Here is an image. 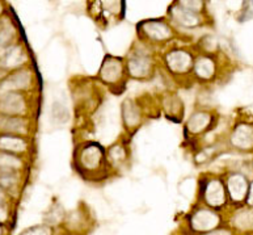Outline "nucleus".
<instances>
[{"mask_svg":"<svg viewBox=\"0 0 253 235\" xmlns=\"http://www.w3.org/2000/svg\"><path fill=\"white\" fill-rule=\"evenodd\" d=\"M126 75L135 80H148L155 75L156 62L150 46H135L125 59Z\"/></svg>","mask_w":253,"mask_h":235,"instance_id":"nucleus-1","label":"nucleus"},{"mask_svg":"<svg viewBox=\"0 0 253 235\" xmlns=\"http://www.w3.org/2000/svg\"><path fill=\"white\" fill-rule=\"evenodd\" d=\"M138 37L142 44L147 46L168 44L174 38L173 27L163 19H150L138 24Z\"/></svg>","mask_w":253,"mask_h":235,"instance_id":"nucleus-2","label":"nucleus"},{"mask_svg":"<svg viewBox=\"0 0 253 235\" xmlns=\"http://www.w3.org/2000/svg\"><path fill=\"white\" fill-rule=\"evenodd\" d=\"M75 164L83 174H98L106 167L105 148L97 142H87L75 152Z\"/></svg>","mask_w":253,"mask_h":235,"instance_id":"nucleus-3","label":"nucleus"},{"mask_svg":"<svg viewBox=\"0 0 253 235\" xmlns=\"http://www.w3.org/2000/svg\"><path fill=\"white\" fill-rule=\"evenodd\" d=\"M125 59L114 55H106L98 70L97 78L104 86L112 90L124 88L126 83Z\"/></svg>","mask_w":253,"mask_h":235,"instance_id":"nucleus-4","label":"nucleus"},{"mask_svg":"<svg viewBox=\"0 0 253 235\" xmlns=\"http://www.w3.org/2000/svg\"><path fill=\"white\" fill-rule=\"evenodd\" d=\"M36 74L31 66L7 72L0 82V94L3 92H24L32 94L36 87Z\"/></svg>","mask_w":253,"mask_h":235,"instance_id":"nucleus-5","label":"nucleus"},{"mask_svg":"<svg viewBox=\"0 0 253 235\" xmlns=\"http://www.w3.org/2000/svg\"><path fill=\"white\" fill-rule=\"evenodd\" d=\"M32 94L3 92L0 94V114L32 117Z\"/></svg>","mask_w":253,"mask_h":235,"instance_id":"nucleus-6","label":"nucleus"},{"mask_svg":"<svg viewBox=\"0 0 253 235\" xmlns=\"http://www.w3.org/2000/svg\"><path fill=\"white\" fill-rule=\"evenodd\" d=\"M193 62H194V55L190 50L185 47H173L168 50L163 57V63L167 71L177 78L189 75L192 72Z\"/></svg>","mask_w":253,"mask_h":235,"instance_id":"nucleus-7","label":"nucleus"},{"mask_svg":"<svg viewBox=\"0 0 253 235\" xmlns=\"http://www.w3.org/2000/svg\"><path fill=\"white\" fill-rule=\"evenodd\" d=\"M27 66H29V54L20 42L0 50V70L5 74Z\"/></svg>","mask_w":253,"mask_h":235,"instance_id":"nucleus-8","label":"nucleus"},{"mask_svg":"<svg viewBox=\"0 0 253 235\" xmlns=\"http://www.w3.org/2000/svg\"><path fill=\"white\" fill-rule=\"evenodd\" d=\"M216 116L209 109H196L185 122V133L192 138L201 137L215 126Z\"/></svg>","mask_w":253,"mask_h":235,"instance_id":"nucleus-9","label":"nucleus"},{"mask_svg":"<svg viewBox=\"0 0 253 235\" xmlns=\"http://www.w3.org/2000/svg\"><path fill=\"white\" fill-rule=\"evenodd\" d=\"M201 194L205 204L211 209H220L227 204V192L224 183L218 178L205 180L201 187Z\"/></svg>","mask_w":253,"mask_h":235,"instance_id":"nucleus-10","label":"nucleus"},{"mask_svg":"<svg viewBox=\"0 0 253 235\" xmlns=\"http://www.w3.org/2000/svg\"><path fill=\"white\" fill-rule=\"evenodd\" d=\"M228 143L234 150L250 152L253 150V125L250 121H238L231 130Z\"/></svg>","mask_w":253,"mask_h":235,"instance_id":"nucleus-11","label":"nucleus"},{"mask_svg":"<svg viewBox=\"0 0 253 235\" xmlns=\"http://www.w3.org/2000/svg\"><path fill=\"white\" fill-rule=\"evenodd\" d=\"M218 62L214 55L201 54L194 57L192 72L200 83H211L218 78Z\"/></svg>","mask_w":253,"mask_h":235,"instance_id":"nucleus-12","label":"nucleus"},{"mask_svg":"<svg viewBox=\"0 0 253 235\" xmlns=\"http://www.w3.org/2000/svg\"><path fill=\"white\" fill-rule=\"evenodd\" d=\"M33 132L32 117L0 114V134L31 137Z\"/></svg>","mask_w":253,"mask_h":235,"instance_id":"nucleus-13","label":"nucleus"},{"mask_svg":"<svg viewBox=\"0 0 253 235\" xmlns=\"http://www.w3.org/2000/svg\"><path fill=\"white\" fill-rule=\"evenodd\" d=\"M220 216L210 208H200L190 216V226L197 233H208L219 228Z\"/></svg>","mask_w":253,"mask_h":235,"instance_id":"nucleus-14","label":"nucleus"},{"mask_svg":"<svg viewBox=\"0 0 253 235\" xmlns=\"http://www.w3.org/2000/svg\"><path fill=\"white\" fill-rule=\"evenodd\" d=\"M250 184L251 183L248 182L247 176L242 172H232L228 175L224 183L228 200H231L234 204H242L243 201H246Z\"/></svg>","mask_w":253,"mask_h":235,"instance_id":"nucleus-15","label":"nucleus"},{"mask_svg":"<svg viewBox=\"0 0 253 235\" xmlns=\"http://www.w3.org/2000/svg\"><path fill=\"white\" fill-rule=\"evenodd\" d=\"M0 151L27 158L32 151L31 137L0 134Z\"/></svg>","mask_w":253,"mask_h":235,"instance_id":"nucleus-16","label":"nucleus"},{"mask_svg":"<svg viewBox=\"0 0 253 235\" xmlns=\"http://www.w3.org/2000/svg\"><path fill=\"white\" fill-rule=\"evenodd\" d=\"M121 116L126 132L131 134L136 132L138 128L142 125V122H143L142 106L139 105V102L134 99H126L125 101L122 102Z\"/></svg>","mask_w":253,"mask_h":235,"instance_id":"nucleus-17","label":"nucleus"},{"mask_svg":"<svg viewBox=\"0 0 253 235\" xmlns=\"http://www.w3.org/2000/svg\"><path fill=\"white\" fill-rule=\"evenodd\" d=\"M168 13H169L170 21L178 28H184V29H196L204 21L201 13H194L188 9H184L176 3L170 5Z\"/></svg>","mask_w":253,"mask_h":235,"instance_id":"nucleus-18","label":"nucleus"},{"mask_svg":"<svg viewBox=\"0 0 253 235\" xmlns=\"http://www.w3.org/2000/svg\"><path fill=\"white\" fill-rule=\"evenodd\" d=\"M21 171L0 170V188L8 194L11 200H15L20 196L23 176Z\"/></svg>","mask_w":253,"mask_h":235,"instance_id":"nucleus-19","label":"nucleus"},{"mask_svg":"<svg viewBox=\"0 0 253 235\" xmlns=\"http://www.w3.org/2000/svg\"><path fill=\"white\" fill-rule=\"evenodd\" d=\"M162 109L168 120L181 122L184 118V102H182L181 97L173 92H169L163 96Z\"/></svg>","mask_w":253,"mask_h":235,"instance_id":"nucleus-20","label":"nucleus"},{"mask_svg":"<svg viewBox=\"0 0 253 235\" xmlns=\"http://www.w3.org/2000/svg\"><path fill=\"white\" fill-rule=\"evenodd\" d=\"M17 40V27L7 15L0 19V50L15 44Z\"/></svg>","mask_w":253,"mask_h":235,"instance_id":"nucleus-21","label":"nucleus"},{"mask_svg":"<svg viewBox=\"0 0 253 235\" xmlns=\"http://www.w3.org/2000/svg\"><path fill=\"white\" fill-rule=\"evenodd\" d=\"M27 158L25 156H19L9 152L0 151V170H12L21 171L23 172L25 166H27Z\"/></svg>","mask_w":253,"mask_h":235,"instance_id":"nucleus-22","label":"nucleus"},{"mask_svg":"<svg viewBox=\"0 0 253 235\" xmlns=\"http://www.w3.org/2000/svg\"><path fill=\"white\" fill-rule=\"evenodd\" d=\"M105 155L108 164H113V166L118 167V166L125 163L126 159H127V147L125 146V143L118 142L106 150Z\"/></svg>","mask_w":253,"mask_h":235,"instance_id":"nucleus-23","label":"nucleus"},{"mask_svg":"<svg viewBox=\"0 0 253 235\" xmlns=\"http://www.w3.org/2000/svg\"><path fill=\"white\" fill-rule=\"evenodd\" d=\"M232 226L238 230H252V209H240L232 217Z\"/></svg>","mask_w":253,"mask_h":235,"instance_id":"nucleus-24","label":"nucleus"},{"mask_svg":"<svg viewBox=\"0 0 253 235\" xmlns=\"http://www.w3.org/2000/svg\"><path fill=\"white\" fill-rule=\"evenodd\" d=\"M200 47L204 50V54L214 55L219 50V44H218L215 37H212V36H205L200 41Z\"/></svg>","mask_w":253,"mask_h":235,"instance_id":"nucleus-25","label":"nucleus"},{"mask_svg":"<svg viewBox=\"0 0 253 235\" xmlns=\"http://www.w3.org/2000/svg\"><path fill=\"white\" fill-rule=\"evenodd\" d=\"M177 5H180L184 9H188L194 13H201L205 11V1L204 0H177Z\"/></svg>","mask_w":253,"mask_h":235,"instance_id":"nucleus-26","label":"nucleus"},{"mask_svg":"<svg viewBox=\"0 0 253 235\" xmlns=\"http://www.w3.org/2000/svg\"><path fill=\"white\" fill-rule=\"evenodd\" d=\"M20 235H51V230L46 226H34V228L27 229Z\"/></svg>","mask_w":253,"mask_h":235,"instance_id":"nucleus-27","label":"nucleus"},{"mask_svg":"<svg viewBox=\"0 0 253 235\" xmlns=\"http://www.w3.org/2000/svg\"><path fill=\"white\" fill-rule=\"evenodd\" d=\"M202 235H232L230 229H224V228H216L211 232H208V233H204Z\"/></svg>","mask_w":253,"mask_h":235,"instance_id":"nucleus-28","label":"nucleus"},{"mask_svg":"<svg viewBox=\"0 0 253 235\" xmlns=\"http://www.w3.org/2000/svg\"><path fill=\"white\" fill-rule=\"evenodd\" d=\"M11 198L8 197V194L4 192L1 188H0V205H5V204H11Z\"/></svg>","mask_w":253,"mask_h":235,"instance_id":"nucleus-29","label":"nucleus"},{"mask_svg":"<svg viewBox=\"0 0 253 235\" xmlns=\"http://www.w3.org/2000/svg\"><path fill=\"white\" fill-rule=\"evenodd\" d=\"M0 235H11L9 234V226L0 224Z\"/></svg>","mask_w":253,"mask_h":235,"instance_id":"nucleus-30","label":"nucleus"},{"mask_svg":"<svg viewBox=\"0 0 253 235\" xmlns=\"http://www.w3.org/2000/svg\"><path fill=\"white\" fill-rule=\"evenodd\" d=\"M5 15V7H4L3 0H0V19Z\"/></svg>","mask_w":253,"mask_h":235,"instance_id":"nucleus-31","label":"nucleus"},{"mask_svg":"<svg viewBox=\"0 0 253 235\" xmlns=\"http://www.w3.org/2000/svg\"><path fill=\"white\" fill-rule=\"evenodd\" d=\"M4 76H5V72L1 71V70H0V82H1V80H3Z\"/></svg>","mask_w":253,"mask_h":235,"instance_id":"nucleus-32","label":"nucleus"}]
</instances>
